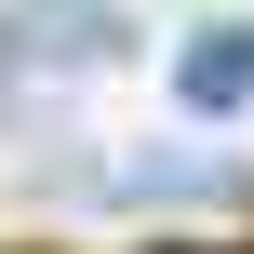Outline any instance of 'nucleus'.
Wrapping results in <instances>:
<instances>
[{
    "mask_svg": "<svg viewBox=\"0 0 254 254\" xmlns=\"http://www.w3.org/2000/svg\"><path fill=\"white\" fill-rule=\"evenodd\" d=\"M188 107H201V121L254 107V27H201V40H188Z\"/></svg>",
    "mask_w": 254,
    "mask_h": 254,
    "instance_id": "obj_1",
    "label": "nucleus"
}]
</instances>
